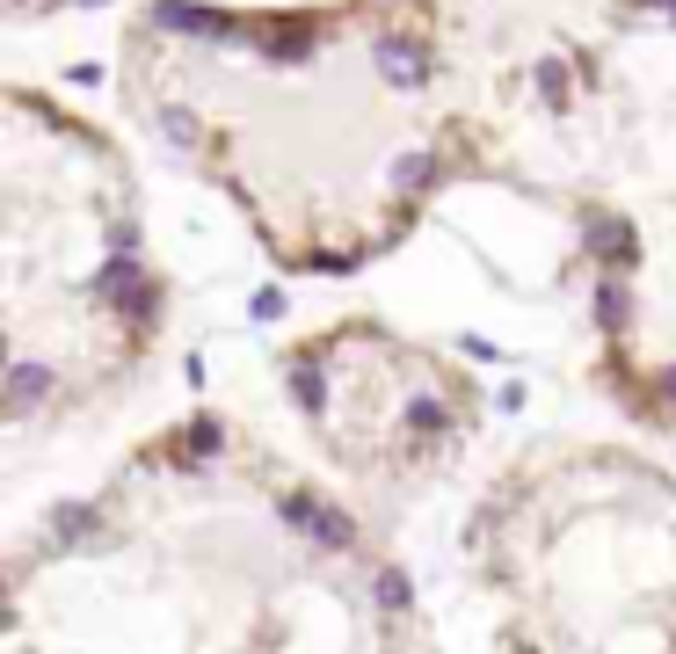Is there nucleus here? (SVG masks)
<instances>
[{
    "mask_svg": "<svg viewBox=\"0 0 676 654\" xmlns=\"http://www.w3.org/2000/svg\"><path fill=\"white\" fill-rule=\"evenodd\" d=\"M284 400L357 495H422L480 436V393L466 371L371 320L284 349Z\"/></svg>",
    "mask_w": 676,
    "mask_h": 654,
    "instance_id": "20e7f679",
    "label": "nucleus"
},
{
    "mask_svg": "<svg viewBox=\"0 0 676 654\" xmlns=\"http://www.w3.org/2000/svg\"><path fill=\"white\" fill-rule=\"evenodd\" d=\"M466 568L503 654H676V473L553 436L480 487Z\"/></svg>",
    "mask_w": 676,
    "mask_h": 654,
    "instance_id": "f03ea898",
    "label": "nucleus"
},
{
    "mask_svg": "<svg viewBox=\"0 0 676 654\" xmlns=\"http://www.w3.org/2000/svg\"><path fill=\"white\" fill-rule=\"evenodd\" d=\"M81 211L59 197V160L36 95H15V262H8V430L66 422L124 393L160 335V276L146 270L139 219L124 211L73 255Z\"/></svg>",
    "mask_w": 676,
    "mask_h": 654,
    "instance_id": "7ed1b4c3",
    "label": "nucleus"
},
{
    "mask_svg": "<svg viewBox=\"0 0 676 654\" xmlns=\"http://www.w3.org/2000/svg\"><path fill=\"white\" fill-rule=\"evenodd\" d=\"M0 654H430V633L342 487L190 414L8 546Z\"/></svg>",
    "mask_w": 676,
    "mask_h": 654,
    "instance_id": "f257e3e1",
    "label": "nucleus"
}]
</instances>
